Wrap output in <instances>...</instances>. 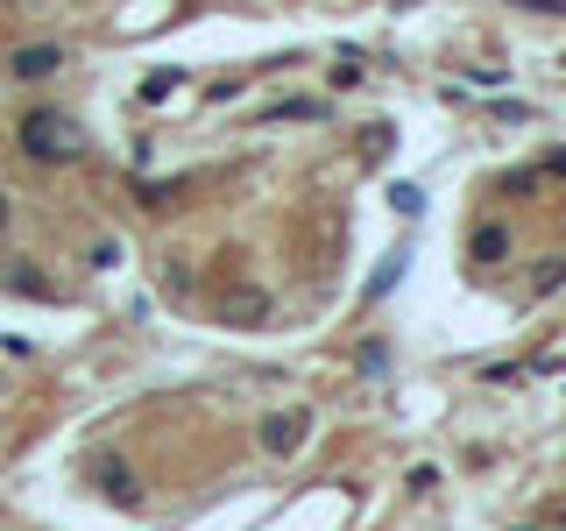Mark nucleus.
Instances as JSON below:
<instances>
[{
    "label": "nucleus",
    "mask_w": 566,
    "mask_h": 531,
    "mask_svg": "<svg viewBox=\"0 0 566 531\" xmlns=\"http://www.w3.org/2000/svg\"><path fill=\"white\" fill-rule=\"evenodd\" d=\"M22 149L35 156V164H71V156L85 149V135H78V121L57 114V106H35V114L22 121Z\"/></svg>",
    "instance_id": "nucleus-1"
},
{
    "label": "nucleus",
    "mask_w": 566,
    "mask_h": 531,
    "mask_svg": "<svg viewBox=\"0 0 566 531\" xmlns=\"http://www.w3.org/2000/svg\"><path fill=\"white\" fill-rule=\"evenodd\" d=\"M305 433H312V418L305 412H276V418H262V454H297L305 447Z\"/></svg>",
    "instance_id": "nucleus-2"
},
{
    "label": "nucleus",
    "mask_w": 566,
    "mask_h": 531,
    "mask_svg": "<svg viewBox=\"0 0 566 531\" xmlns=\"http://www.w3.org/2000/svg\"><path fill=\"white\" fill-rule=\"evenodd\" d=\"M57 64H64V50H57V43H29V50H14V58H8L14 79H50Z\"/></svg>",
    "instance_id": "nucleus-3"
},
{
    "label": "nucleus",
    "mask_w": 566,
    "mask_h": 531,
    "mask_svg": "<svg viewBox=\"0 0 566 531\" xmlns=\"http://www.w3.org/2000/svg\"><path fill=\"white\" fill-rule=\"evenodd\" d=\"M0 283H8V291H29V298H50V277L43 270H8Z\"/></svg>",
    "instance_id": "nucleus-4"
},
{
    "label": "nucleus",
    "mask_w": 566,
    "mask_h": 531,
    "mask_svg": "<svg viewBox=\"0 0 566 531\" xmlns=\"http://www.w3.org/2000/svg\"><path fill=\"white\" fill-rule=\"evenodd\" d=\"M503 256V227H482V235H474V262H495Z\"/></svg>",
    "instance_id": "nucleus-5"
},
{
    "label": "nucleus",
    "mask_w": 566,
    "mask_h": 531,
    "mask_svg": "<svg viewBox=\"0 0 566 531\" xmlns=\"http://www.w3.org/2000/svg\"><path fill=\"white\" fill-rule=\"evenodd\" d=\"M0 227H8V199H0Z\"/></svg>",
    "instance_id": "nucleus-6"
}]
</instances>
